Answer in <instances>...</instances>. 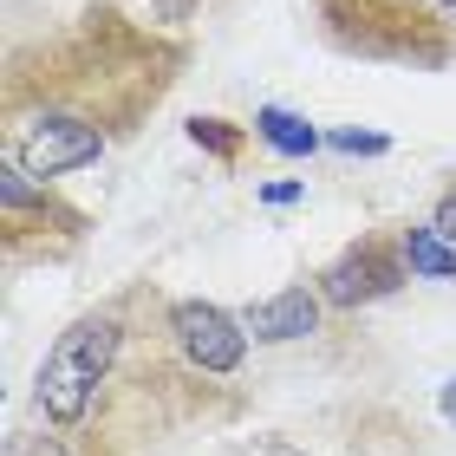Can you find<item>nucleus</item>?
I'll return each instance as SVG.
<instances>
[{
	"mask_svg": "<svg viewBox=\"0 0 456 456\" xmlns=\"http://www.w3.org/2000/svg\"><path fill=\"white\" fill-rule=\"evenodd\" d=\"M404 255H411V274H424V281H456V248H450L430 222H404Z\"/></svg>",
	"mask_w": 456,
	"mask_h": 456,
	"instance_id": "nucleus-9",
	"label": "nucleus"
},
{
	"mask_svg": "<svg viewBox=\"0 0 456 456\" xmlns=\"http://www.w3.org/2000/svg\"><path fill=\"white\" fill-rule=\"evenodd\" d=\"M404 281H418V274H411V255H404V228H371V235L346 241L339 255L314 274L320 300L333 306V314H359V306H379V300L398 294Z\"/></svg>",
	"mask_w": 456,
	"mask_h": 456,
	"instance_id": "nucleus-5",
	"label": "nucleus"
},
{
	"mask_svg": "<svg viewBox=\"0 0 456 456\" xmlns=\"http://www.w3.org/2000/svg\"><path fill=\"white\" fill-rule=\"evenodd\" d=\"M170 7H176V13H183V7H196V0H170Z\"/></svg>",
	"mask_w": 456,
	"mask_h": 456,
	"instance_id": "nucleus-14",
	"label": "nucleus"
},
{
	"mask_svg": "<svg viewBox=\"0 0 456 456\" xmlns=\"http://www.w3.org/2000/svg\"><path fill=\"white\" fill-rule=\"evenodd\" d=\"M170 339H176L183 359L216 385H235L241 365H248V346H255L241 314H228L216 300H170Z\"/></svg>",
	"mask_w": 456,
	"mask_h": 456,
	"instance_id": "nucleus-6",
	"label": "nucleus"
},
{
	"mask_svg": "<svg viewBox=\"0 0 456 456\" xmlns=\"http://www.w3.org/2000/svg\"><path fill=\"white\" fill-rule=\"evenodd\" d=\"M333 151H365V157H379V151H385V137H365V131H339V137H333Z\"/></svg>",
	"mask_w": 456,
	"mask_h": 456,
	"instance_id": "nucleus-12",
	"label": "nucleus"
},
{
	"mask_svg": "<svg viewBox=\"0 0 456 456\" xmlns=\"http://www.w3.org/2000/svg\"><path fill=\"white\" fill-rule=\"evenodd\" d=\"M430 228H437V235H444V241L456 248V176L444 183L437 196H430Z\"/></svg>",
	"mask_w": 456,
	"mask_h": 456,
	"instance_id": "nucleus-11",
	"label": "nucleus"
},
{
	"mask_svg": "<svg viewBox=\"0 0 456 456\" xmlns=\"http://www.w3.org/2000/svg\"><path fill=\"white\" fill-rule=\"evenodd\" d=\"M92 209H78L59 183L0 157V255L7 267H59L92 241Z\"/></svg>",
	"mask_w": 456,
	"mask_h": 456,
	"instance_id": "nucleus-4",
	"label": "nucleus"
},
{
	"mask_svg": "<svg viewBox=\"0 0 456 456\" xmlns=\"http://www.w3.org/2000/svg\"><path fill=\"white\" fill-rule=\"evenodd\" d=\"M255 137V124H228V118H190V143H202L216 163H235Z\"/></svg>",
	"mask_w": 456,
	"mask_h": 456,
	"instance_id": "nucleus-10",
	"label": "nucleus"
},
{
	"mask_svg": "<svg viewBox=\"0 0 456 456\" xmlns=\"http://www.w3.org/2000/svg\"><path fill=\"white\" fill-rule=\"evenodd\" d=\"M437 411H444V424H456V379H444V391H437Z\"/></svg>",
	"mask_w": 456,
	"mask_h": 456,
	"instance_id": "nucleus-13",
	"label": "nucleus"
},
{
	"mask_svg": "<svg viewBox=\"0 0 456 456\" xmlns=\"http://www.w3.org/2000/svg\"><path fill=\"white\" fill-rule=\"evenodd\" d=\"M255 143H267L274 157H294V163H300V157L320 151V131H314L306 118L281 111V105H261V111H255Z\"/></svg>",
	"mask_w": 456,
	"mask_h": 456,
	"instance_id": "nucleus-8",
	"label": "nucleus"
},
{
	"mask_svg": "<svg viewBox=\"0 0 456 456\" xmlns=\"http://www.w3.org/2000/svg\"><path fill=\"white\" fill-rule=\"evenodd\" d=\"M314 33L339 59L398 72L456 66V0H306Z\"/></svg>",
	"mask_w": 456,
	"mask_h": 456,
	"instance_id": "nucleus-3",
	"label": "nucleus"
},
{
	"mask_svg": "<svg viewBox=\"0 0 456 456\" xmlns=\"http://www.w3.org/2000/svg\"><path fill=\"white\" fill-rule=\"evenodd\" d=\"M320 314H326L320 287L294 281V287H281V294L255 300V306L241 314V326H248V339H261V346H287V339H306V333H314Z\"/></svg>",
	"mask_w": 456,
	"mask_h": 456,
	"instance_id": "nucleus-7",
	"label": "nucleus"
},
{
	"mask_svg": "<svg viewBox=\"0 0 456 456\" xmlns=\"http://www.w3.org/2000/svg\"><path fill=\"white\" fill-rule=\"evenodd\" d=\"M151 294H157V281H131V287H118V294H105L98 306L66 320V333H59L53 352L39 359L33 391H27V418L39 424L33 437L72 450L92 430V418H98V404H105L124 352H131V333H137Z\"/></svg>",
	"mask_w": 456,
	"mask_h": 456,
	"instance_id": "nucleus-2",
	"label": "nucleus"
},
{
	"mask_svg": "<svg viewBox=\"0 0 456 456\" xmlns=\"http://www.w3.org/2000/svg\"><path fill=\"white\" fill-rule=\"evenodd\" d=\"M190 72V39L137 20L124 0H86L53 27L7 39L0 157L33 176H78L131 143Z\"/></svg>",
	"mask_w": 456,
	"mask_h": 456,
	"instance_id": "nucleus-1",
	"label": "nucleus"
}]
</instances>
